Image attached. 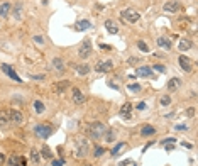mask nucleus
Wrapping results in <instances>:
<instances>
[{
  "label": "nucleus",
  "mask_w": 198,
  "mask_h": 166,
  "mask_svg": "<svg viewBox=\"0 0 198 166\" xmlns=\"http://www.w3.org/2000/svg\"><path fill=\"white\" fill-rule=\"evenodd\" d=\"M105 131H107L105 124H102V122H92L86 129V134H88V137H92V139H100V137H103Z\"/></svg>",
  "instance_id": "1"
},
{
  "label": "nucleus",
  "mask_w": 198,
  "mask_h": 166,
  "mask_svg": "<svg viewBox=\"0 0 198 166\" xmlns=\"http://www.w3.org/2000/svg\"><path fill=\"white\" fill-rule=\"evenodd\" d=\"M34 132H36V136L37 137H42V139H48L49 136H51V132H53V127L49 126V124H37L36 127H34Z\"/></svg>",
  "instance_id": "2"
},
{
  "label": "nucleus",
  "mask_w": 198,
  "mask_h": 166,
  "mask_svg": "<svg viewBox=\"0 0 198 166\" xmlns=\"http://www.w3.org/2000/svg\"><path fill=\"white\" fill-rule=\"evenodd\" d=\"M120 15H122V19H124L125 22H130V24H136L137 20H139V12L137 10H134V9H125V10H122L120 12Z\"/></svg>",
  "instance_id": "3"
},
{
  "label": "nucleus",
  "mask_w": 198,
  "mask_h": 166,
  "mask_svg": "<svg viewBox=\"0 0 198 166\" xmlns=\"http://www.w3.org/2000/svg\"><path fill=\"white\" fill-rule=\"evenodd\" d=\"M7 117L10 124H22L24 122V115H22L20 110H15V109H10L7 110Z\"/></svg>",
  "instance_id": "4"
},
{
  "label": "nucleus",
  "mask_w": 198,
  "mask_h": 166,
  "mask_svg": "<svg viewBox=\"0 0 198 166\" xmlns=\"http://www.w3.org/2000/svg\"><path fill=\"white\" fill-rule=\"evenodd\" d=\"M78 54H80V58H83V59H86L88 56L92 54V41L85 39L83 42H81L80 49H78Z\"/></svg>",
  "instance_id": "5"
},
{
  "label": "nucleus",
  "mask_w": 198,
  "mask_h": 166,
  "mask_svg": "<svg viewBox=\"0 0 198 166\" xmlns=\"http://www.w3.org/2000/svg\"><path fill=\"white\" fill-rule=\"evenodd\" d=\"M88 151H90L88 142L85 139H80L76 142V153H75V156H76V158H85V156L88 154Z\"/></svg>",
  "instance_id": "6"
},
{
  "label": "nucleus",
  "mask_w": 198,
  "mask_h": 166,
  "mask_svg": "<svg viewBox=\"0 0 198 166\" xmlns=\"http://www.w3.org/2000/svg\"><path fill=\"white\" fill-rule=\"evenodd\" d=\"M112 68H114V63H112V61H98V63L95 65V70L98 71V73H108V71H112Z\"/></svg>",
  "instance_id": "7"
},
{
  "label": "nucleus",
  "mask_w": 198,
  "mask_h": 166,
  "mask_svg": "<svg viewBox=\"0 0 198 166\" xmlns=\"http://www.w3.org/2000/svg\"><path fill=\"white\" fill-rule=\"evenodd\" d=\"M7 166H27V159L24 156H10Z\"/></svg>",
  "instance_id": "8"
},
{
  "label": "nucleus",
  "mask_w": 198,
  "mask_h": 166,
  "mask_svg": "<svg viewBox=\"0 0 198 166\" xmlns=\"http://www.w3.org/2000/svg\"><path fill=\"white\" fill-rule=\"evenodd\" d=\"M164 9L166 12H173V14H174V12H180L181 10V4L180 2H176V0H169V2H166L164 4Z\"/></svg>",
  "instance_id": "9"
},
{
  "label": "nucleus",
  "mask_w": 198,
  "mask_h": 166,
  "mask_svg": "<svg viewBox=\"0 0 198 166\" xmlns=\"http://www.w3.org/2000/svg\"><path fill=\"white\" fill-rule=\"evenodd\" d=\"M2 70H4V73L7 75V76H10L14 81H20V76H19V75L15 73L12 66H9V65H2Z\"/></svg>",
  "instance_id": "10"
},
{
  "label": "nucleus",
  "mask_w": 198,
  "mask_h": 166,
  "mask_svg": "<svg viewBox=\"0 0 198 166\" xmlns=\"http://www.w3.org/2000/svg\"><path fill=\"white\" fill-rule=\"evenodd\" d=\"M70 87V81L64 80V81H58V83H54V87H53V90H54V93H58V95H61V93H64V90Z\"/></svg>",
  "instance_id": "11"
},
{
  "label": "nucleus",
  "mask_w": 198,
  "mask_h": 166,
  "mask_svg": "<svg viewBox=\"0 0 198 166\" xmlns=\"http://www.w3.org/2000/svg\"><path fill=\"white\" fill-rule=\"evenodd\" d=\"M180 66H181V70L185 71V73H190L191 71V63H190V59L186 58V56H180Z\"/></svg>",
  "instance_id": "12"
},
{
  "label": "nucleus",
  "mask_w": 198,
  "mask_h": 166,
  "mask_svg": "<svg viewBox=\"0 0 198 166\" xmlns=\"http://www.w3.org/2000/svg\"><path fill=\"white\" fill-rule=\"evenodd\" d=\"M92 22H90V20H78L76 24H75V29L76 31H81V32H83V31H88V29H92Z\"/></svg>",
  "instance_id": "13"
},
{
  "label": "nucleus",
  "mask_w": 198,
  "mask_h": 166,
  "mask_svg": "<svg viewBox=\"0 0 198 166\" xmlns=\"http://www.w3.org/2000/svg\"><path fill=\"white\" fill-rule=\"evenodd\" d=\"M10 10H12V5H10V2H4V4L0 5V17H2V19L9 17V14H10Z\"/></svg>",
  "instance_id": "14"
},
{
  "label": "nucleus",
  "mask_w": 198,
  "mask_h": 166,
  "mask_svg": "<svg viewBox=\"0 0 198 166\" xmlns=\"http://www.w3.org/2000/svg\"><path fill=\"white\" fill-rule=\"evenodd\" d=\"M156 134V127L149 126V124H146V126L141 129V136L142 137H149V136H154Z\"/></svg>",
  "instance_id": "15"
},
{
  "label": "nucleus",
  "mask_w": 198,
  "mask_h": 166,
  "mask_svg": "<svg viewBox=\"0 0 198 166\" xmlns=\"http://www.w3.org/2000/svg\"><path fill=\"white\" fill-rule=\"evenodd\" d=\"M156 44H158L159 48H163V49H168V51L171 49V46H173L171 41H169L168 37H159V39L156 41Z\"/></svg>",
  "instance_id": "16"
},
{
  "label": "nucleus",
  "mask_w": 198,
  "mask_h": 166,
  "mask_svg": "<svg viewBox=\"0 0 198 166\" xmlns=\"http://www.w3.org/2000/svg\"><path fill=\"white\" fill-rule=\"evenodd\" d=\"M137 76H142V78H151L152 76V70L149 66H141L137 70Z\"/></svg>",
  "instance_id": "17"
},
{
  "label": "nucleus",
  "mask_w": 198,
  "mask_h": 166,
  "mask_svg": "<svg viewBox=\"0 0 198 166\" xmlns=\"http://www.w3.org/2000/svg\"><path fill=\"white\" fill-rule=\"evenodd\" d=\"M130 110H132V103L125 102L124 105H122V109H120V115L124 119H129V117H130Z\"/></svg>",
  "instance_id": "18"
},
{
  "label": "nucleus",
  "mask_w": 198,
  "mask_h": 166,
  "mask_svg": "<svg viewBox=\"0 0 198 166\" xmlns=\"http://www.w3.org/2000/svg\"><path fill=\"white\" fill-rule=\"evenodd\" d=\"M181 85V80L180 78H171V80L168 81V90H171V92H174V90H178Z\"/></svg>",
  "instance_id": "19"
},
{
  "label": "nucleus",
  "mask_w": 198,
  "mask_h": 166,
  "mask_svg": "<svg viewBox=\"0 0 198 166\" xmlns=\"http://www.w3.org/2000/svg\"><path fill=\"white\" fill-rule=\"evenodd\" d=\"M103 136H105L103 139H105L107 142H114V141H115V137H117V132H115V129H107Z\"/></svg>",
  "instance_id": "20"
},
{
  "label": "nucleus",
  "mask_w": 198,
  "mask_h": 166,
  "mask_svg": "<svg viewBox=\"0 0 198 166\" xmlns=\"http://www.w3.org/2000/svg\"><path fill=\"white\" fill-rule=\"evenodd\" d=\"M75 71H76L78 75H86L88 71L92 70V66H88V65H75Z\"/></svg>",
  "instance_id": "21"
},
{
  "label": "nucleus",
  "mask_w": 198,
  "mask_h": 166,
  "mask_svg": "<svg viewBox=\"0 0 198 166\" xmlns=\"http://www.w3.org/2000/svg\"><path fill=\"white\" fill-rule=\"evenodd\" d=\"M105 29H108L110 34H117L119 32V27L115 26V22H114V20H110V19H108V20H105Z\"/></svg>",
  "instance_id": "22"
},
{
  "label": "nucleus",
  "mask_w": 198,
  "mask_h": 166,
  "mask_svg": "<svg viewBox=\"0 0 198 166\" xmlns=\"http://www.w3.org/2000/svg\"><path fill=\"white\" fill-rule=\"evenodd\" d=\"M73 102H75V103H83V102H85L83 93H81L78 88H73Z\"/></svg>",
  "instance_id": "23"
},
{
  "label": "nucleus",
  "mask_w": 198,
  "mask_h": 166,
  "mask_svg": "<svg viewBox=\"0 0 198 166\" xmlns=\"http://www.w3.org/2000/svg\"><path fill=\"white\" fill-rule=\"evenodd\" d=\"M51 65H53V66H54L58 71H64V61H63L61 58H54V59L51 61Z\"/></svg>",
  "instance_id": "24"
},
{
  "label": "nucleus",
  "mask_w": 198,
  "mask_h": 166,
  "mask_svg": "<svg viewBox=\"0 0 198 166\" xmlns=\"http://www.w3.org/2000/svg\"><path fill=\"white\" fill-rule=\"evenodd\" d=\"M191 46H193V44H191V41H188V39H181L180 41V44H178V48H180V51H188V49H190L191 48Z\"/></svg>",
  "instance_id": "25"
},
{
  "label": "nucleus",
  "mask_w": 198,
  "mask_h": 166,
  "mask_svg": "<svg viewBox=\"0 0 198 166\" xmlns=\"http://www.w3.org/2000/svg\"><path fill=\"white\" fill-rule=\"evenodd\" d=\"M22 10H24L22 4H20V2H17V4L14 5V17L15 19H22Z\"/></svg>",
  "instance_id": "26"
},
{
  "label": "nucleus",
  "mask_w": 198,
  "mask_h": 166,
  "mask_svg": "<svg viewBox=\"0 0 198 166\" xmlns=\"http://www.w3.org/2000/svg\"><path fill=\"white\" fill-rule=\"evenodd\" d=\"M124 148H125V142H119V144H115L114 149L110 151V154H112V156H117L119 153H122V149H124Z\"/></svg>",
  "instance_id": "27"
},
{
  "label": "nucleus",
  "mask_w": 198,
  "mask_h": 166,
  "mask_svg": "<svg viewBox=\"0 0 198 166\" xmlns=\"http://www.w3.org/2000/svg\"><path fill=\"white\" fill-rule=\"evenodd\" d=\"M34 110H36V114H42V112L46 110V107H44V103L41 102V100H36V102H34Z\"/></svg>",
  "instance_id": "28"
},
{
  "label": "nucleus",
  "mask_w": 198,
  "mask_h": 166,
  "mask_svg": "<svg viewBox=\"0 0 198 166\" xmlns=\"http://www.w3.org/2000/svg\"><path fill=\"white\" fill-rule=\"evenodd\" d=\"M5 124H10L7 117V110H0V127H4Z\"/></svg>",
  "instance_id": "29"
},
{
  "label": "nucleus",
  "mask_w": 198,
  "mask_h": 166,
  "mask_svg": "<svg viewBox=\"0 0 198 166\" xmlns=\"http://www.w3.org/2000/svg\"><path fill=\"white\" fill-rule=\"evenodd\" d=\"M31 159H32V163H36V164L41 161V154H39L37 149H32V151H31Z\"/></svg>",
  "instance_id": "30"
},
{
  "label": "nucleus",
  "mask_w": 198,
  "mask_h": 166,
  "mask_svg": "<svg viewBox=\"0 0 198 166\" xmlns=\"http://www.w3.org/2000/svg\"><path fill=\"white\" fill-rule=\"evenodd\" d=\"M137 48H139L142 53H149V46H147L144 41H137Z\"/></svg>",
  "instance_id": "31"
},
{
  "label": "nucleus",
  "mask_w": 198,
  "mask_h": 166,
  "mask_svg": "<svg viewBox=\"0 0 198 166\" xmlns=\"http://www.w3.org/2000/svg\"><path fill=\"white\" fill-rule=\"evenodd\" d=\"M127 88H129V92H134V93L141 92V85H137V83H129Z\"/></svg>",
  "instance_id": "32"
},
{
  "label": "nucleus",
  "mask_w": 198,
  "mask_h": 166,
  "mask_svg": "<svg viewBox=\"0 0 198 166\" xmlns=\"http://www.w3.org/2000/svg\"><path fill=\"white\" fill-rule=\"evenodd\" d=\"M103 153H105V149H103L102 146H95V151H93V154H95L97 158H100V156H102Z\"/></svg>",
  "instance_id": "33"
},
{
  "label": "nucleus",
  "mask_w": 198,
  "mask_h": 166,
  "mask_svg": "<svg viewBox=\"0 0 198 166\" xmlns=\"http://www.w3.org/2000/svg\"><path fill=\"white\" fill-rule=\"evenodd\" d=\"M169 103H171V97H169V95H163L161 97V105H164V107H166V105H169Z\"/></svg>",
  "instance_id": "34"
},
{
  "label": "nucleus",
  "mask_w": 198,
  "mask_h": 166,
  "mask_svg": "<svg viewBox=\"0 0 198 166\" xmlns=\"http://www.w3.org/2000/svg\"><path fill=\"white\" fill-rule=\"evenodd\" d=\"M42 156L46 159H51V149H49L48 146H44V148H42Z\"/></svg>",
  "instance_id": "35"
},
{
  "label": "nucleus",
  "mask_w": 198,
  "mask_h": 166,
  "mask_svg": "<svg viewBox=\"0 0 198 166\" xmlns=\"http://www.w3.org/2000/svg\"><path fill=\"white\" fill-rule=\"evenodd\" d=\"M152 70L159 71V73H166V66H164V65H154Z\"/></svg>",
  "instance_id": "36"
},
{
  "label": "nucleus",
  "mask_w": 198,
  "mask_h": 166,
  "mask_svg": "<svg viewBox=\"0 0 198 166\" xmlns=\"http://www.w3.org/2000/svg\"><path fill=\"white\" fill-rule=\"evenodd\" d=\"M53 166H64V159H53Z\"/></svg>",
  "instance_id": "37"
},
{
  "label": "nucleus",
  "mask_w": 198,
  "mask_h": 166,
  "mask_svg": "<svg viewBox=\"0 0 198 166\" xmlns=\"http://www.w3.org/2000/svg\"><path fill=\"white\" fill-rule=\"evenodd\" d=\"M171 142H173V144L176 142L174 137H166V139H163V141H161V144H171Z\"/></svg>",
  "instance_id": "38"
},
{
  "label": "nucleus",
  "mask_w": 198,
  "mask_h": 166,
  "mask_svg": "<svg viewBox=\"0 0 198 166\" xmlns=\"http://www.w3.org/2000/svg\"><path fill=\"white\" fill-rule=\"evenodd\" d=\"M176 131H188V126L186 124H178V126H174Z\"/></svg>",
  "instance_id": "39"
},
{
  "label": "nucleus",
  "mask_w": 198,
  "mask_h": 166,
  "mask_svg": "<svg viewBox=\"0 0 198 166\" xmlns=\"http://www.w3.org/2000/svg\"><path fill=\"white\" fill-rule=\"evenodd\" d=\"M31 80H44V75H29Z\"/></svg>",
  "instance_id": "40"
},
{
  "label": "nucleus",
  "mask_w": 198,
  "mask_h": 166,
  "mask_svg": "<svg viewBox=\"0 0 198 166\" xmlns=\"http://www.w3.org/2000/svg\"><path fill=\"white\" fill-rule=\"evenodd\" d=\"M34 41H36L37 44H44V37L42 36H34Z\"/></svg>",
  "instance_id": "41"
},
{
  "label": "nucleus",
  "mask_w": 198,
  "mask_h": 166,
  "mask_svg": "<svg viewBox=\"0 0 198 166\" xmlns=\"http://www.w3.org/2000/svg\"><path fill=\"white\" fill-rule=\"evenodd\" d=\"M144 107H146V103H144V102H139V103H137V107H136V109H137V110H142Z\"/></svg>",
  "instance_id": "42"
},
{
  "label": "nucleus",
  "mask_w": 198,
  "mask_h": 166,
  "mask_svg": "<svg viewBox=\"0 0 198 166\" xmlns=\"http://www.w3.org/2000/svg\"><path fill=\"white\" fill-rule=\"evenodd\" d=\"M181 144H183V148H188V149H191V148H193V144L186 142V141H185V142H181Z\"/></svg>",
  "instance_id": "43"
},
{
  "label": "nucleus",
  "mask_w": 198,
  "mask_h": 166,
  "mask_svg": "<svg viewBox=\"0 0 198 166\" xmlns=\"http://www.w3.org/2000/svg\"><path fill=\"white\" fill-rule=\"evenodd\" d=\"M137 63V58H129V65H136Z\"/></svg>",
  "instance_id": "44"
},
{
  "label": "nucleus",
  "mask_w": 198,
  "mask_h": 166,
  "mask_svg": "<svg viewBox=\"0 0 198 166\" xmlns=\"http://www.w3.org/2000/svg\"><path fill=\"white\" fill-rule=\"evenodd\" d=\"M120 166H127V164H130V159H125V161H122V163H119Z\"/></svg>",
  "instance_id": "45"
},
{
  "label": "nucleus",
  "mask_w": 198,
  "mask_h": 166,
  "mask_svg": "<svg viewBox=\"0 0 198 166\" xmlns=\"http://www.w3.org/2000/svg\"><path fill=\"white\" fill-rule=\"evenodd\" d=\"M188 115H190V117H193V115H195V109H193V107L188 109Z\"/></svg>",
  "instance_id": "46"
},
{
  "label": "nucleus",
  "mask_w": 198,
  "mask_h": 166,
  "mask_svg": "<svg viewBox=\"0 0 198 166\" xmlns=\"http://www.w3.org/2000/svg\"><path fill=\"white\" fill-rule=\"evenodd\" d=\"M108 87H110V88H114V90H119V87H117V85H114L112 81H108Z\"/></svg>",
  "instance_id": "47"
},
{
  "label": "nucleus",
  "mask_w": 198,
  "mask_h": 166,
  "mask_svg": "<svg viewBox=\"0 0 198 166\" xmlns=\"http://www.w3.org/2000/svg\"><path fill=\"white\" fill-rule=\"evenodd\" d=\"M166 151H173V144H166Z\"/></svg>",
  "instance_id": "48"
},
{
  "label": "nucleus",
  "mask_w": 198,
  "mask_h": 166,
  "mask_svg": "<svg viewBox=\"0 0 198 166\" xmlns=\"http://www.w3.org/2000/svg\"><path fill=\"white\" fill-rule=\"evenodd\" d=\"M4 161H5V156H4V154H0V164H2Z\"/></svg>",
  "instance_id": "49"
},
{
  "label": "nucleus",
  "mask_w": 198,
  "mask_h": 166,
  "mask_svg": "<svg viewBox=\"0 0 198 166\" xmlns=\"http://www.w3.org/2000/svg\"><path fill=\"white\" fill-rule=\"evenodd\" d=\"M83 166H92V164H83Z\"/></svg>",
  "instance_id": "50"
}]
</instances>
